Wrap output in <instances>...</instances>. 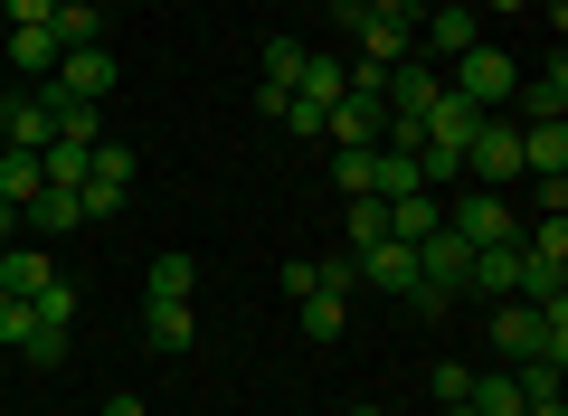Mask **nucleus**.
<instances>
[{
	"instance_id": "obj_17",
	"label": "nucleus",
	"mask_w": 568,
	"mask_h": 416,
	"mask_svg": "<svg viewBox=\"0 0 568 416\" xmlns=\"http://www.w3.org/2000/svg\"><path fill=\"white\" fill-rule=\"evenodd\" d=\"M436 227H446V190H417V199H388V237H436Z\"/></svg>"
},
{
	"instance_id": "obj_19",
	"label": "nucleus",
	"mask_w": 568,
	"mask_h": 416,
	"mask_svg": "<svg viewBox=\"0 0 568 416\" xmlns=\"http://www.w3.org/2000/svg\"><path fill=\"white\" fill-rule=\"evenodd\" d=\"M294 95H304V104H323V114H332V104L351 95V67H342V58H304V77H294Z\"/></svg>"
},
{
	"instance_id": "obj_22",
	"label": "nucleus",
	"mask_w": 568,
	"mask_h": 416,
	"mask_svg": "<svg viewBox=\"0 0 568 416\" xmlns=\"http://www.w3.org/2000/svg\"><path fill=\"white\" fill-rule=\"evenodd\" d=\"M304 58H313L304 39H275V48H265V67H256V85H275V95H294V77H304Z\"/></svg>"
},
{
	"instance_id": "obj_26",
	"label": "nucleus",
	"mask_w": 568,
	"mask_h": 416,
	"mask_svg": "<svg viewBox=\"0 0 568 416\" xmlns=\"http://www.w3.org/2000/svg\"><path fill=\"white\" fill-rule=\"evenodd\" d=\"M67 341H77V332H48V322H39V332L20 341V359H29V369H58V359H67Z\"/></svg>"
},
{
	"instance_id": "obj_11",
	"label": "nucleus",
	"mask_w": 568,
	"mask_h": 416,
	"mask_svg": "<svg viewBox=\"0 0 568 416\" xmlns=\"http://www.w3.org/2000/svg\"><path fill=\"white\" fill-rule=\"evenodd\" d=\"M48 85H58V95H77V104H104V95H114V58H104V48H67Z\"/></svg>"
},
{
	"instance_id": "obj_38",
	"label": "nucleus",
	"mask_w": 568,
	"mask_h": 416,
	"mask_svg": "<svg viewBox=\"0 0 568 416\" xmlns=\"http://www.w3.org/2000/svg\"><path fill=\"white\" fill-rule=\"evenodd\" d=\"M0 104H10V77H0Z\"/></svg>"
},
{
	"instance_id": "obj_24",
	"label": "nucleus",
	"mask_w": 568,
	"mask_h": 416,
	"mask_svg": "<svg viewBox=\"0 0 568 416\" xmlns=\"http://www.w3.org/2000/svg\"><path fill=\"white\" fill-rule=\"evenodd\" d=\"M29 313H39L48 332H77V284H67V275H58V284H39V294H29Z\"/></svg>"
},
{
	"instance_id": "obj_34",
	"label": "nucleus",
	"mask_w": 568,
	"mask_h": 416,
	"mask_svg": "<svg viewBox=\"0 0 568 416\" xmlns=\"http://www.w3.org/2000/svg\"><path fill=\"white\" fill-rule=\"evenodd\" d=\"M521 416H568V397H530V407Z\"/></svg>"
},
{
	"instance_id": "obj_16",
	"label": "nucleus",
	"mask_w": 568,
	"mask_h": 416,
	"mask_svg": "<svg viewBox=\"0 0 568 416\" xmlns=\"http://www.w3.org/2000/svg\"><path fill=\"white\" fill-rule=\"evenodd\" d=\"M142 341H152L162 359H181L190 341H200V322H190V303H142Z\"/></svg>"
},
{
	"instance_id": "obj_12",
	"label": "nucleus",
	"mask_w": 568,
	"mask_h": 416,
	"mask_svg": "<svg viewBox=\"0 0 568 416\" xmlns=\"http://www.w3.org/2000/svg\"><path fill=\"white\" fill-rule=\"evenodd\" d=\"M417 39H426V58H465V48L484 39V29H474V0H446V10H426Z\"/></svg>"
},
{
	"instance_id": "obj_31",
	"label": "nucleus",
	"mask_w": 568,
	"mask_h": 416,
	"mask_svg": "<svg viewBox=\"0 0 568 416\" xmlns=\"http://www.w3.org/2000/svg\"><path fill=\"white\" fill-rule=\"evenodd\" d=\"M48 10H58V0H0V20H10V29H29V20H48Z\"/></svg>"
},
{
	"instance_id": "obj_27",
	"label": "nucleus",
	"mask_w": 568,
	"mask_h": 416,
	"mask_svg": "<svg viewBox=\"0 0 568 416\" xmlns=\"http://www.w3.org/2000/svg\"><path fill=\"white\" fill-rule=\"evenodd\" d=\"M388 237V199H351V246Z\"/></svg>"
},
{
	"instance_id": "obj_4",
	"label": "nucleus",
	"mask_w": 568,
	"mask_h": 416,
	"mask_svg": "<svg viewBox=\"0 0 568 416\" xmlns=\"http://www.w3.org/2000/svg\"><path fill=\"white\" fill-rule=\"evenodd\" d=\"M465 171L484 180V190H511V180H521V123L484 114V123H474V142H465Z\"/></svg>"
},
{
	"instance_id": "obj_32",
	"label": "nucleus",
	"mask_w": 568,
	"mask_h": 416,
	"mask_svg": "<svg viewBox=\"0 0 568 416\" xmlns=\"http://www.w3.org/2000/svg\"><path fill=\"white\" fill-rule=\"evenodd\" d=\"M369 20H417V0H361Z\"/></svg>"
},
{
	"instance_id": "obj_5",
	"label": "nucleus",
	"mask_w": 568,
	"mask_h": 416,
	"mask_svg": "<svg viewBox=\"0 0 568 416\" xmlns=\"http://www.w3.org/2000/svg\"><path fill=\"white\" fill-rule=\"evenodd\" d=\"M58 58H67V48H58V29H48V20L0 29V77H10V85H48V77H58Z\"/></svg>"
},
{
	"instance_id": "obj_25",
	"label": "nucleus",
	"mask_w": 568,
	"mask_h": 416,
	"mask_svg": "<svg viewBox=\"0 0 568 416\" xmlns=\"http://www.w3.org/2000/svg\"><path fill=\"white\" fill-rule=\"evenodd\" d=\"M48 29H58V48H95V10H85V0H58Z\"/></svg>"
},
{
	"instance_id": "obj_13",
	"label": "nucleus",
	"mask_w": 568,
	"mask_h": 416,
	"mask_svg": "<svg viewBox=\"0 0 568 416\" xmlns=\"http://www.w3.org/2000/svg\"><path fill=\"white\" fill-rule=\"evenodd\" d=\"M67 227H85V199L77 190H39V199H29V209H20V237H67Z\"/></svg>"
},
{
	"instance_id": "obj_3",
	"label": "nucleus",
	"mask_w": 568,
	"mask_h": 416,
	"mask_svg": "<svg viewBox=\"0 0 568 416\" xmlns=\"http://www.w3.org/2000/svg\"><path fill=\"white\" fill-rule=\"evenodd\" d=\"M133 180H142L133 142H114V133H104V142H95V161H85V180H77V199H85V227H95V219H123Z\"/></svg>"
},
{
	"instance_id": "obj_15",
	"label": "nucleus",
	"mask_w": 568,
	"mask_h": 416,
	"mask_svg": "<svg viewBox=\"0 0 568 416\" xmlns=\"http://www.w3.org/2000/svg\"><path fill=\"white\" fill-rule=\"evenodd\" d=\"M0 284H10V294H39V284H58V265H48V246L39 237H10V246H0Z\"/></svg>"
},
{
	"instance_id": "obj_8",
	"label": "nucleus",
	"mask_w": 568,
	"mask_h": 416,
	"mask_svg": "<svg viewBox=\"0 0 568 416\" xmlns=\"http://www.w3.org/2000/svg\"><path fill=\"white\" fill-rule=\"evenodd\" d=\"M48 95L39 85H10V104H0V152H48Z\"/></svg>"
},
{
	"instance_id": "obj_35",
	"label": "nucleus",
	"mask_w": 568,
	"mask_h": 416,
	"mask_svg": "<svg viewBox=\"0 0 568 416\" xmlns=\"http://www.w3.org/2000/svg\"><path fill=\"white\" fill-rule=\"evenodd\" d=\"M10 237H20V209H10V199H0V246H10Z\"/></svg>"
},
{
	"instance_id": "obj_30",
	"label": "nucleus",
	"mask_w": 568,
	"mask_h": 416,
	"mask_svg": "<svg viewBox=\"0 0 568 416\" xmlns=\"http://www.w3.org/2000/svg\"><path fill=\"white\" fill-rule=\"evenodd\" d=\"M275 284H284V294H294V303H304V294H323V265H313V256H294V265H284Z\"/></svg>"
},
{
	"instance_id": "obj_2",
	"label": "nucleus",
	"mask_w": 568,
	"mask_h": 416,
	"mask_svg": "<svg viewBox=\"0 0 568 416\" xmlns=\"http://www.w3.org/2000/svg\"><path fill=\"white\" fill-rule=\"evenodd\" d=\"M511 85H521V58H503V48H484V39H474L465 58L446 67V95H465L474 114H503V104H511Z\"/></svg>"
},
{
	"instance_id": "obj_10",
	"label": "nucleus",
	"mask_w": 568,
	"mask_h": 416,
	"mask_svg": "<svg viewBox=\"0 0 568 416\" xmlns=\"http://www.w3.org/2000/svg\"><path fill=\"white\" fill-rule=\"evenodd\" d=\"M417 190H426L417 142H379V152H369V199H417Z\"/></svg>"
},
{
	"instance_id": "obj_23",
	"label": "nucleus",
	"mask_w": 568,
	"mask_h": 416,
	"mask_svg": "<svg viewBox=\"0 0 568 416\" xmlns=\"http://www.w3.org/2000/svg\"><path fill=\"white\" fill-rule=\"evenodd\" d=\"M190 284H200V265L171 246V256H152V303H190Z\"/></svg>"
},
{
	"instance_id": "obj_37",
	"label": "nucleus",
	"mask_w": 568,
	"mask_h": 416,
	"mask_svg": "<svg viewBox=\"0 0 568 416\" xmlns=\"http://www.w3.org/2000/svg\"><path fill=\"white\" fill-rule=\"evenodd\" d=\"M351 416H388V407H351Z\"/></svg>"
},
{
	"instance_id": "obj_39",
	"label": "nucleus",
	"mask_w": 568,
	"mask_h": 416,
	"mask_svg": "<svg viewBox=\"0 0 568 416\" xmlns=\"http://www.w3.org/2000/svg\"><path fill=\"white\" fill-rule=\"evenodd\" d=\"M455 416H474V407H455Z\"/></svg>"
},
{
	"instance_id": "obj_21",
	"label": "nucleus",
	"mask_w": 568,
	"mask_h": 416,
	"mask_svg": "<svg viewBox=\"0 0 568 416\" xmlns=\"http://www.w3.org/2000/svg\"><path fill=\"white\" fill-rule=\"evenodd\" d=\"M39 190H48V180H39V152H0V199H10V209H29Z\"/></svg>"
},
{
	"instance_id": "obj_9",
	"label": "nucleus",
	"mask_w": 568,
	"mask_h": 416,
	"mask_svg": "<svg viewBox=\"0 0 568 416\" xmlns=\"http://www.w3.org/2000/svg\"><path fill=\"white\" fill-rule=\"evenodd\" d=\"M465 294H484V303L521 294V237H511V246H474V256H465Z\"/></svg>"
},
{
	"instance_id": "obj_1",
	"label": "nucleus",
	"mask_w": 568,
	"mask_h": 416,
	"mask_svg": "<svg viewBox=\"0 0 568 416\" xmlns=\"http://www.w3.org/2000/svg\"><path fill=\"white\" fill-rule=\"evenodd\" d=\"M446 227H455L465 246H511V237H521V209H511V190L455 180V199H446Z\"/></svg>"
},
{
	"instance_id": "obj_18",
	"label": "nucleus",
	"mask_w": 568,
	"mask_h": 416,
	"mask_svg": "<svg viewBox=\"0 0 568 416\" xmlns=\"http://www.w3.org/2000/svg\"><path fill=\"white\" fill-rule=\"evenodd\" d=\"M465 407H474V416H521L530 397H521V378H511V369H474V397H465Z\"/></svg>"
},
{
	"instance_id": "obj_6",
	"label": "nucleus",
	"mask_w": 568,
	"mask_h": 416,
	"mask_svg": "<svg viewBox=\"0 0 568 416\" xmlns=\"http://www.w3.org/2000/svg\"><path fill=\"white\" fill-rule=\"evenodd\" d=\"M511 123H568V58H549V67H521V85H511V104H503Z\"/></svg>"
},
{
	"instance_id": "obj_29",
	"label": "nucleus",
	"mask_w": 568,
	"mask_h": 416,
	"mask_svg": "<svg viewBox=\"0 0 568 416\" xmlns=\"http://www.w3.org/2000/svg\"><path fill=\"white\" fill-rule=\"evenodd\" d=\"M436 397H446V407H465V397H474V369H465V359H436Z\"/></svg>"
},
{
	"instance_id": "obj_14",
	"label": "nucleus",
	"mask_w": 568,
	"mask_h": 416,
	"mask_svg": "<svg viewBox=\"0 0 568 416\" xmlns=\"http://www.w3.org/2000/svg\"><path fill=\"white\" fill-rule=\"evenodd\" d=\"M521 180H568V123H521Z\"/></svg>"
},
{
	"instance_id": "obj_33",
	"label": "nucleus",
	"mask_w": 568,
	"mask_h": 416,
	"mask_svg": "<svg viewBox=\"0 0 568 416\" xmlns=\"http://www.w3.org/2000/svg\"><path fill=\"white\" fill-rule=\"evenodd\" d=\"M104 416H142V397H133V388H123V397H104Z\"/></svg>"
},
{
	"instance_id": "obj_20",
	"label": "nucleus",
	"mask_w": 568,
	"mask_h": 416,
	"mask_svg": "<svg viewBox=\"0 0 568 416\" xmlns=\"http://www.w3.org/2000/svg\"><path fill=\"white\" fill-rule=\"evenodd\" d=\"M294 322H304V341H342L351 294H304V303H294Z\"/></svg>"
},
{
	"instance_id": "obj_28",
	"label": "nucleus",
	"mask_w": 568,
	"mask_h": 416,
	"mask_svg": "<svg viewBox=\"0 0 568 416\" xmlns=\"http://www.w3.org/2000/svg\"><path fill=\"white\" fill-rule=\"evenodd\" d=\"M332 180H342V199H369V152H332Z\"/></svg>"
},
{
	"instance_id": "obj_40",
	"label": "nucleus",
	"mask_w": 568,
	"mask_h": 416,
	"mask_svg": "<svg viewBox=\"0 0 568 416\" xmlns=\"http://www.w3.org/2000/svg\"><path fill=\"white\" fill-rule=\"evenodd\" d=\"M0 29H10V20H0Z\"/></svg>"
},
{
	"instance_id": "obj_36",
	"label": "nucleus",
	"mask_w": 568,
	"mask_h": 416,
	"mask_svg": "<svg viewBox=\"0 0 568 416\" xmlns=\"http://www.w3.org/2000/svg\"><path fill=\"white\" fill-rule=\"evenodd\" d=\"M484 10H503V20H511V10H530V0H484Z\"/></svg>"
},
{
	"instance_id": "obj_7",
	"label": "nucleus",
	"mask_w": 568,
	"mask_h": 416,
	"mask_svg": "<svg viewBox=\"0 0 568 416\" xmlns=\"http://www.w3.org/2000/svg\"><path fill=\"white\" fill-rule=\"evenodd\" d=\"M351 275L379 284V294H407V284H417V246L407 237H369V246H351Z\"/></svg>"
}]
</instances>
